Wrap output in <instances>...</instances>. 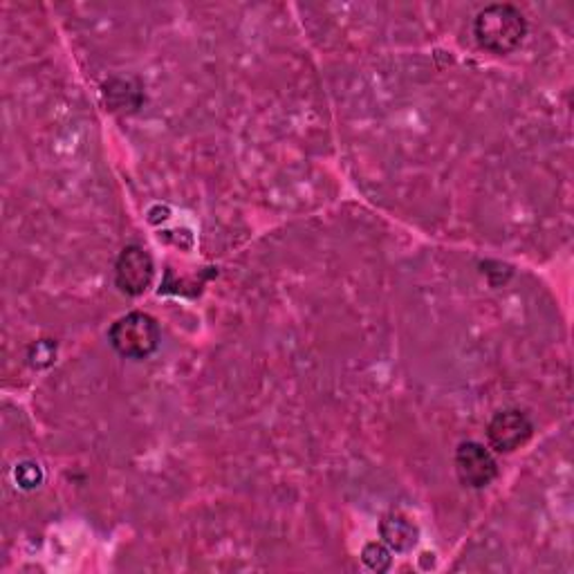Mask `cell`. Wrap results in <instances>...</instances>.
Returning <instances> with one entry per match:
<instances>
[{
	"instance_id": "277c9868",
	"label": "cell",
	"mask_w": 574,
	"mask_h": 574,
	"mask_svg": "<svg viewBox=\"0 0 574 574\" xmlns=\"http://www.w3.org/2000/svg\"><path fill=\"white\" fill-rule=\"evenodd\" d=\"M534 426L530 418L521 411H502L496 413L487 426V437L491 450L498 454H512L532 437Z\"/></svg>"
},
{
	"instance_id": "6da1fadb",
	"label": "cell",
	"mask_w": 574,
	"mask_h": 574,
	"mask_svg": "<svg viewBox=\"0 0 574 574\" xmlns=\"http://www.w3.org/2000/svg\"><path fill=\"white\" fill-rule=\"evenodd\" d=\"M474 34L480 47L494 54L515 52L526 34L528 21L515 6H489L485 8L474 23Z\"/></svg>"
},
{
	"instance_id": "ba28073f",
	"label": "cell",
	"mask_w": 574,
	"mask_h": 574,
	"mask_svg": "<svg viewBox=\"0 0 574 574\" xmlns=\"http://www.w3.org/2000/svg\"><path fill=\"white\" fill-rule=\"evenodd\" d=\"M361 559L375 572H387L393 563V556H391L387 543H368L361 552Z\"/></svg>"
},
{
	"instance_id": "8992f818",
	"label": "cell",
	"mask_w": 574,
	"mask_h": 574,
	"mask_svg": "<svg viewBox=\"0 0 574 574\" xmlns=\"http://www.w3.org/2000/svg\"><path fill=\"white\" fill-rule=\"evenodd\" d=\"M379 532H381L385 543L396 552H411L420 539L415 523L400 512L385 517V521H381V526H379Z\"/></svg>"
},
{
	"instance_id": "7a4b0ae2",
	"label": "cell",
	"mask_w": 574,
	"mask_h": 574,
	"mask_svg": "<svg viewBox=\"0 0 574 574\" xmlns=\"http://www.w3.org/2000/svg\"><path fill=\"white\" fill-rule=\"evenodd\" d=\"M108 339L121 357L147 359L160 346V328L153 316L144 312H131L112 324Z\"/></svg>"
},
{
	"instance_id": "5b68a950",
	"label": "cell",
	"mask_w": 574,
	"mask_h": 574,
	"mask_svg": "<svg viewBox=\"0 0 574 574\" xmlns=\"http://www.w3.org/2000/svg\"><path fill=\"white\" fill-rule=\"evenodd\" d=\"M456 474L463 485L483 489L498 476V465L483 444L463 442L456 452Z\"/></svg>"
},
{
	"instance_id": "3957f363",
	"label": "cell",
	"mask_w": 574,
	"mask_h": 574,
	"mask_svg": "<svg viewBox=\"0 0 574 574\" xmlns=\"http://www.w3.org/2000/svg\"><path fill=\"white\" fill-rule=\"evenodd\" d=\"M153 277H155V266L147 249L131 245L119 253L115 266V281L121 292L140 296L151 288Z\"/></svg>"
},
{
	"instance_id": "9c48e42d",
	"label": "cell",
	"mask_w": 574,
	"mask_h": 574,
	"mask_svg": "<svg viewBox=\"0 0 574 574\" xmlns=\"http://www.w3.org/2000/svg\"><path fill=\"white\" fill-rule=\"evenodd\" d=\"M41 480H43V474H41L39 465H34V463H23V465H19V469H17V483H19L23 489H34V487L41 485Z\"/></svg>"
},
{
	"instance_id": "52a82bcc",
	"label": "cell",
	"mask_w": 574,
	"mask_h": 574,
	"mask_svg": "<svg viewBox=\"0 0 574 574\" xmlns=\"http://www.w3.org/2000/svg\"><path fill=\"white\" fill-rule=\"evenodd\" d=\"M104 95L106 101L110 106V110H138L142 104V90L140 86H136V82L131 79H110L104 86Z\"/></svg>"
}]
</instances>
